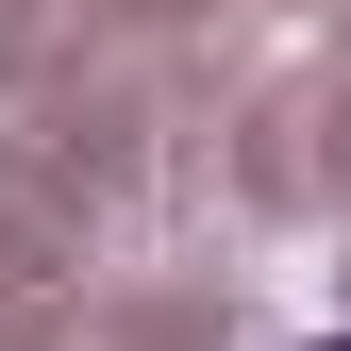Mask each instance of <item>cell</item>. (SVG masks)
Segmentation results:
<instances>
[{
    "label": "cell",
    "instance_id": "cell-1",
    "mask_svg": "<svg viewBox=\"0 0 351 351\" xmlns=\"http://www.w3.org/2000/svg\"><path fill=\"white\" fill-rule=\"evenodd\" d=\"M318 351H351V335H318Z\"/></svg>",
    "mask_w": 351,
    "mask_h": 351
}]
</instances>
